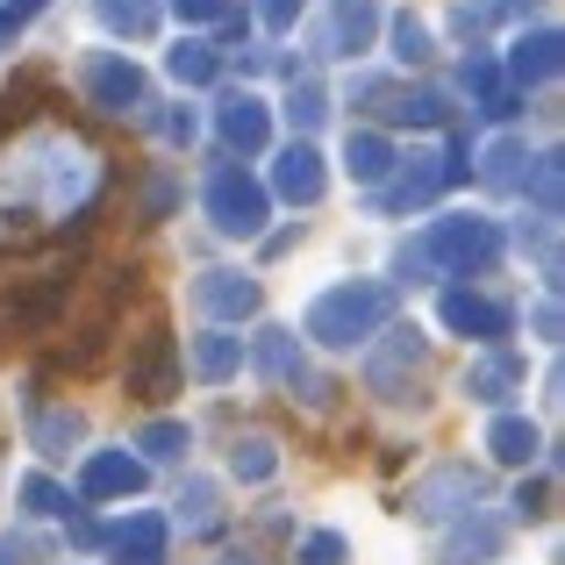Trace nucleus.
Returning <instances> with one entry per match:
<instances>
[{
	"mask_svg": "<svg viewBox=\"0 0 565 565\" xmlns=\"http://www.w3.org/2000/svg\"><path fill=\"white\" fill-rule=\"evenodd\" d=\"M301 14V0H265V22H294Z\"/></svg>",
	"mask_w": 565,
	"mask_h": 565,
	"instance_id": "f8f14e48",
	"label": "nucleus"
},
{
	"mask_svg": "<svg viewBox=\"0 0 565 565\" xmlns=\"http://www.w3.org/2000/svg\"><path fill=\"white\" fill-rule=\"evenodd\" d=\"M394 43H401V57H408V65H415V57H423V51H429V36H423V22H408V14H401V22H394Z\"/></svg>",
	"mask_w": 565,
	"mask_h": 565,
	"instance_id": "9d476101",
	"label": "nucleus"
},
{
	"mask_svg": "<svg viewBox=\"0 0 565 565\" xmlns=\"http://www.w3.org/2000/svg\"><path fill=\"white\" fill-rule=\"evenodd\" d=\"M380 316H386V301L373 287H365V294L344 287V294H330V301L316 308V337H322V344H351V337H359L365 322H380Z\"/></svg>",
	"mask_w": 565,
	"mask_h": 565,
	"instance_id": "f257e3e1",
	"label": "nucleus"
},
{
	"mask_svg": "<svg viewBox=\"0 0 565 565\" xmlns=\"http://www.w3.org/2000/svg\"><path fill=\"white\" fill-rule=\"evenodd\" d=\"M494 444H501V458H530V444H537V437H530L523 423H501V429H494Z\"/></svg>",
	"mask_w": 565,
	"mask_h": 565,
	"instance_id": "9b49d317",
	"label": "nucleus"
},
{
	"mask_svg": "<svg viewBox=\"0 0 565 565\" xmlns=\"http://www.w3.org/2000/svg\"><path fill=\"white\" fill-rule=\"evenodd\" d=\"M215 215L222 230H258V186H236V172L215 180Z\"/></svg>",
	"mask_w": 565,
	"mask_h": 565,
	"instance_id": "7ed1b4c3",
	"label": "nucleus"
},
{
	"mask_svg": "<svg viewBox=\"0 0 565 565\" xmlns=\"http://www.w3.org/2000/svg\"><path fill=\"white\" fill-rule=\"evenodd\" d=\"M86 86H94L100 108H122V100H137V65H122V57H86Z\"/></svg>",
	"mask_w": 565,
	"mask_h": 565,
	"instance_id": "f03ea898",
	"label": "nucleus"
},
{
	"mask_svg": "<svg viewBox=\"0 0 565 565\" xmlns=\"http://www.w3.org/2000/svg\"><path fill=\"white\" fill-rule=\"evenodd\" d=\"M279 186H287V193H301V201H316V193H322L316 151H287V172H279Z\"/></svg>",
	"mask_w": 565,
	"mask_h": 565,
	"instance_id": "20e7f679",
	"label": "nucleus"
},
{
	"mask_svg": "<svg viewBox=\"0 0 565 565\" xmlns=\"http://www.w3.org/2000/svg\"><path fill=\"white\" fill-rule=\"evenodd\" d=\"M172 72H180V79H207V72H215L207 43H180V51H172Z\"/></svg>",
	"mask_w": 565,
	"mask_h": 565,
	"instance_id": "1a4fd4ad",
	"label": "nucleus"
},
{
	"mask_svg": "<svg viewBox=\"0 0 565 565\" xmlns=\"http://www.w3.org/2000/svg\"><path fill=\"white\" fill-rule=\"evenodd\" d=\"M222 129H230L236 143H258V137H265V108H258V100H230V115H222Z\"/></svg>",
	"mask_w": 565,
	"mask_h": 565,
	"instance_id": "39448f33",
	"label": "nucleus"
},
{
	"mask_svg": "<svg viewBox=\"0 0 565 565\" xmlns=\"http://www.w3.org/2000/svg\"><path fill=\"white\" fill-rule=\"evenodd\" d=\"M351 172L380 180V172H386V143H380V137H351Z\"/></svg>",
	"mask_w": 565,
	"mask_h": 565,
	"instance_id": "6e6552de",
	"label": "nucleus"
},
{
	"mask_svg": "<svg viewBox=\"0 0 565 565\" xmlns=\"http://www.w3.org/2000/svg\"><path fill=\"white\" fill-rule=\"evenodd\" d=\"M552 51H558V36H552V29H544L537 43L523 36V57H515V72H523V79H530V72H537V79H544V72H552Z\"/></svg>",
	"mask_w": 565,
	"mask_h": 565,
	"instance_id": "0eeeda50",
	"label": "nucleus"
},
{
	"mask_svg": "<svg viewBox=\"0 0 565 565\" xmlns=\"http://www.w3.org/2000/svg\"><path fill=\"white\" fill-rule=\"evenodd\" d=\"M100 14H108L115 29H151L158 8H151V0H100Z\"/></svg>",
	"mask_w": 565,
	"mask_h": 565,
	"instance_id": "423d86ee",
	"label": "nucleus"
},
{
	"mask_svg": "<svg viewBox=\"0 0 565 565\" xmlns=\"http://www.w3.org/2000/svg\"><path fill=\"white\" fill-rule=\"evenodd\" d=\"M172 8H180V14H215L222 0H172Z\"/></svg>",
	"mask_w": 565,
	"mask_h": 565,
	"instance_id": "ddd939ff",
	"label": "nucleus"
}]
</instances>
